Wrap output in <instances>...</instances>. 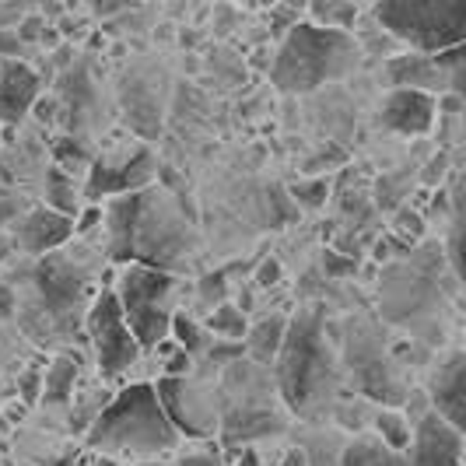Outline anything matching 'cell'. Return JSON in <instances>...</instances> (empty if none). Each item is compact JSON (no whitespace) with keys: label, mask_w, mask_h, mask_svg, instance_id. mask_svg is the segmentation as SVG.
Returning <instances> with one entry per match:
<instances>
[{"label":"cell","mask_w":466,"mask_h":466,"mask_svg":"<svg viewBox=\"0 0 466 466\" xmlns=\"http://www.w3.org/2000/svg\"><path fill=\"white\" fill-rule=\"evenodd\" d=\"M274 365L280 397L295 414L316 418L333 403V393L340 386V358L329 348L327 312L319 305L302 309L288 323Z\"/></svg>","instance_id":"6da1fadb"},{"label":"cell","mask_w":466,"mask_h":466,"mask_svg":"<svg viewBox=\"0 0 466 466\" xmlns=\"http://www.w3.org/2000/svg\"><path fill=\"white\" fill-rule=\"evenodd\" d=\"M88 445L109 460H162L179 445V431L165 414L151 382H134L106 403L88 428Z\"/></svg>","instance_id":"7a4b0ae2"},{"label":"cell","mask_w":466,"mask_h":466,"mask_svg":"<svg viewBox=\"0 0 466 466\" xmlns=\"http://www.w3.org/2000/svg\"><path fill=\"white\" fill-rule=\"evenodd\" d=\"M361 64V46L344 28L299 22L280 39L270 64V81L284 95H309L323 85L344 81Z\"/></svg>","instance_id":"3957f363"},{"label":"cell","mask_w":466,"mask_h":466,"mask_svg":"<svg viewBox=\"0 0 466 466\" xmlns=\"http://www.w3.org/2000/svg\"><path fill=\"white\" fill-rule=\"evenodd\" d=\"M113 257L134 259L144 267L172 270L193 253V235L183 218L162 197L130 193L119 197L113 208Z\"/></svg>","instance_id":"277c9868"},{"label":"cell","mask_w":466,"mask_h":466,"mask_svg":"<svg viewBox=\"0 0 466 466\" xmlns=\"http://www.w3.org/2000/svg\"><path fill=\"white\" fill-rule=\"evenodd\" d=\"M463 463V431L445 424L435 410L414 420V439L407 449H390L375 431L354 435L333 466H460Z\"/></svg>","instance_id":"5b68a950"},{"label":"cell","mask_w":466,"mask_h":466,"mask_svg":"<svg viewBox=\"0 0 466 466\" xmlns=\"http://www.w3.org/2000/svg\"><path fill=\"white\" fill-rule=\"evenodd\" d=\"M375 22L418 53L463 46L466 0H375Z\"/></svg>","instance_id":"8992f818"},{"label":"cell","mask_w":466,"mask_h":466,"mask_svg":"<svg viewBox=\"0 0 466 466\" xmlns=\"http://www.w3.org/2000/svg\"><path fill=\"white\" fill-rule=\"evenodd\" d=\"M123 309V319L130 333L137 337L140 350L155 348L158 340L168 337V319L176 312V302L183 295V280L172 270H158V267H144V263H130L119 284L113 288Z\"/></svg>","instance_id":"52a82bcc"},{"label":"cell","mask_w":466,"mask_h":466,"mask_svg":"<svg viewBox=\"0 0 466 466\" xmlns=\"http://www.w3.org/2000/svg\"><path fill=\"white\" fill-rule=\"evenodd\" d=\"M88 337H92L95 361H98V372L102 375H123L134 361L140 358L137 337L130 333L127 319H123V309L113 288H106L88 309Z\"/></svg>","instance_id":"ba28073f"},{"label":"cell","mask_w":466,"mask_h":466,"mask_svg":"<svg viewBox=\"0 0 466 466\" xmlns=\"http://www.w3.org/2000/svg\"><path fill=\"white\" fill-rule=\"evenodd\" d=\"M155 393H158L165 414H168V420L176 424L179 435L187 431V435H193V439H208V435L218 431L221 414L214 410V400H210L200 386L187 382V375H179V379L165 375L162 382L155 386Z\"/></svg>","instance_id":"9c48e42d"},{"label":"cell","mask_w":466,"mask_h":466,"mask_svg":"<svg viewBox=\"0 0 466 466\" xmlns=\"http://www.w3.org/2000/svg\"><path fill=\"white\" fill-rule=\"evenodd\" d=\"M439 116V98L418 88H390L382 95V106H379V119L403 137H424Z\"/></svg>","instance_id":"30bf717a"},{"label":"cell","mask_w":466,"mask_h":466,"mask_svg":"<svg viewBox=\"0 0 466 466\" xmlns=\"http://www.w3.org/2000/svg\"><path fill=\"white\" fill-rule=\"evenodd\" d=\"M466 354H452L449 361H442L435 375H431V382H428V397H431V410L445 420V424H452L456 431H463L466 424Z\"/></svg>","instance_id":"8fae6325"},{"label":"cell","mask_w":466,"mask_h":466,"mask_svg":"<svg viewBox=\"0 0 466 466\" xmlns=\"http://www.w3.org/2000/svg\"><path fill=\"white\" fill-rule=\"evenodd\" d=\"M151 179H155V155L147 147H137L134 155H127L119 165H113L109 158H98L88 193L92 197H98V193H137Z\"/></svg>","instance_id":"7c38bea8"},{"label":"cell","mask_w":466,"mask_h":466,"mask_svg":"<svg viewBox=\"0 0 466 466\" xmlns=\"http://www.w3.org/2000/svg\"><path fill=\"white\" fill-rule=\"evenodd\" d=\"M70 232H74V218L53 208L25 210L18 218V242L25 253H35V257H46L56 246H64Z\"/></svg>","instance_id":"4fadbf2b"},{"label":"cell","mask_w":466,"mask_h":466,"mask_svg":"<svg viewBox=\"0 0 466 466\" xmlns=\"http://www.w3.org/2000/svg\"><path fill=\"white\" fill-rule=\"evenodd\" d=\"M39 77L22 60L0 56V123H22L28 109L35 106Z\"/></svg>","instance_id":"5bb4252c"},{"label":"cell","mask_w":466,"mask_h":466,"mask_svg":"<svg viewBox=\"0 0 466 466\" xmlns=\"http://www.w3.org/2000/svg\"><path fill=\"white\" fill-rule=\"evenodd\" d=\"M284 329H288V319H284V316H267V319H259L257 327L246 329L242 348L249 350V358H253L257 365L270 369L280 350V340H284Z\"/></svg>","instance_id":"9a60e30c"},{"label":"cell","mask_w":466,"mask_h":466,"mask_svg":"<svg viewBox=\"0 0 466 466\" xmlns=\"http://www.w3.org/2000/svg\"><path fill=\"white\" fill-rule=\"evenodd\" d=\"M309 15L316 25H327V28H344L350 32L358 22V11L361 7H375V0H305Z\"/></svg>","instance_id":"2e32d148"},{"label":"cell","mask_w":466,"mask_h":466,"mask_svg":"<svg viewBox=\"0 0 466 466\" xmlns=\"http://www.w3.org/2000/svg\"><path fill=\"white\" fill-rule=\"evenodd\" d=\"M74 379H77V361L74 358H56L49 365V372L43 375V397L46 403H67L74 393Z\"/></svg>","instance_id":"e0dca14e"},{"label":"cell","mask_w":466,"mask_h":466,"mask_svg":"<svg viewBox=\"0 0 466 466\" xmlns=\"http://www.w3.org/2000/svg\"><path fill=\"white\" fill-rule=\"evenodd\" d=\"M204 329L214 333L218 340H242V337H246V329H249V319H246V312H242L238 305L221 302L218 309H210Z\"/></svg>","instance_id":"ac0fdd59"},{"label":"cell","mask_w":466,"mask_h":466,"mask_svg":"<svg viewBox=\"0 0 466 466\" xmlns=\"http://www.w3.org/2000/svg\"><path fill=\"white\" fill-rule=\"evenodd\" d=\"M372 431L390 445V449H407L414 439V420L400 410H379L372 420Z\"/></svg>","instance_id":"d6986e66"},{"label":"cell","mask_w":466,"mask_h":466,"mask_svg":"<svg viewBox=\"0 0 466 466\" xmlns=\"http://www.w3.org/2000/svg\"><path fill=\"white\" fill-rule=\"evenodd\" d=\"M46 208L60 210L74 218L77 214V189H74V176H67L64 168H49L46 172Z\"/></svg>","instance_id":"ffe728a7"},{"label":"cell","mask_w":466,"mask_h":466,"mask_svg":"<svg viewBox=\"0 0 466 466\" xmlns=\"http://www.w3.org/2000/svg\"><path fill=\"white\" fill-rule=\"evenodd\" d=\"M168 333H172V337H176V344H179L183 350H189V354L200 348V340H204V327H197V319L187 316L183 309H176V312H172V319H168Z\"/></svg>","instance_id":"44dd1931"},{"label":"cell","mask_w":466,"mask_h":466,"mask_svg":"<svg viewBox=\"0 0 466 466\" xmlns=\"http://www.w3.org/2000/svg\"><path fill=\"white\" fill-rule=\"evenodd\" d=\"M291 193H295V200H302L305 208H319L323 200H327V179H312V183H295L291 187Z\"/></svg>","instance_id":"7402d4cb"},{"label":"cell","mask_w":466,"mask_h":466,"mask_svg":"<svg viewBox=\"0 0 466 466\" xmlns=\"http://www.w3.org/2000/svg\"><path fill=\"white\" fill-rule=\"evenodd\" d=\"M18 390H22L25 403H39V397H43V372L39 369H28L18 379Z\"/></svg>","instance_id":"603a6c76"},{"label":"cell","mask_w":466,"mask_h":466,"mask_svg":"<svg viewBox=\"0 0 466 466\" xmlns=\"http://www.w3.org/2000/svg\"><path fill=\"white\" fill-rule=\"evenodd\" d=\"M189 372V350L183 348H172V354H165V375L179 379V375Z\"/></svg>","instance_id":"cb8c5ba5"},{"label":"cell","mask_w":466,"mask_h":466,"mask_svg":"<svg viewBox=\"0 0 466 466\" xmlns=\"http://www.w3.org/2000/svg\"><path fill=\"white\" fill-rule=\"evenodd\" d=\"M18 53H22V39H18V32L0 28V56H4V60H18Z\"/></svg>","instance_id":"d4e9b609"},{"label":"cell","mask_w":466,"mask_h":466,"mask_svg":"<svg viewBox=\"0 0 466 466\" xmlns=\"http://www.w3.org/2000/svg\"><path fill=\"white\" fill-rule=\"evenodd\" d=\"M15 309H18V299H15V288L0 280V319H11V316H15Z\"/></svg>","instance_id":"484cf974"},{"label":"cell","mask_w":466,"mask_h":466,"mask_svg":"<svg viewBox=\"0 0 466 466\" xmlns=\"http://www.w3.org/2000/svg\"><path fill=\"white\" fill-rule=\"evenodd\" d=\"M18 214H22V204H18L15 197H4V193H0V228L11 225V221H18Z\"/></svg>","instance_id":"4316f807"},{"label":"cell","mask_w":466,"mask_h":466,"mask_svg":"<svg viewBox=\"0 0 466 466\" xmlns=\"http://www.w3.org/2000/svg\"><path fill=\"white\" fill-rule=\"evenodd\" d=\"M323 263L329 267V274H333V278H344V274H350V270H354V259H340L337 253H327V257H323Z\"/></svg>","instance_id":"83f0119b"},{"label":"cell","mask_w":466,"mask_h":466,"mask_svg":"<svg viewBox=\"0 0 466 466\" xmlns=\"http://www.w3.org/2000/svg\"><path fill=\"white\" fill-rule=\"evenodd\" d=\"M179 466H218V456L214 452H193V456H183Z\"/></svg>","instance_id":"f1b7e54d"},{"label":"cell","mask_w":466,"mask_h":466,"mask_svg":"<svg viewBox=\"0 0 466 466\" xmlns=\"http://www.w3.org/2000/svg\"><path fill=\"white\" fill-rule=\"evenodd\" d=\"M280 278V263L278 259H267L263 267H259V284H274Z\"/></svg>","instance_id":"f546056e"},{"label":"cell","mask_w":466,"mask_h":466,"mask_svg":"<svg viewBox=\"0 0 466 466\" xmlns=\"http://www.w3.org/2000/svg\"><path fill=\"white\" fill-rule=\"evenodd\" d=\"M98 221H102V210H98V208H88L81 221H74V232H85V228H92V225H98Z\"/></svg>","instance_id":"4dcf8cb0"},{"label":"cell","mask_w":466,"mask_h":466,"mask_svg":"<svg viewBox=\"0 0 466 466\" xmlns=\"http://www.w3.org/2000/svg\"><path fill=\"white\" fill-rule=\"evenodd\" d=\"M280 466H309V460H305V449H291V452L280 460Z\"/></svg>","instance_id":"1f68e13d"},{"label":"cell","mask_w":466,"mask_h":466,"mask_svg":"<svg viewBox=\"0 0 466 466\" xmlns=\"http://www.w3.org/2000/svg\"><path fill=\"white\" fill-rule=\"evenodd\" d=\"M39 32V18H32V22H25V28L18 32V39H32Z\"/></svg>","instance_id":"d6a6232c"},{"label":"cell","mask_w":466,"mask_h":466,"mask_svg":"<svg viewBox=\"0 0 466 466\" xmlns=\"http://www.w3.org/2000/svg\"><path fill=\"white\" fill-rule=\"evenodd\" d=\"M92 466H123L119 460H109V456H102V460H95Z\"/></svg>","instance_id":"836d02e7"},{"label":"cell","mask_w":466,"mask_h":466,"mask_svg":"<svg viewBox=\"0 0 466 466\" xmlns=\"http://www.w3.org/2000/svg\"><path fill=\"white\" fill-rule=\"evenodd\" d=\"M134 466H172V463H165V460H140V463Z\"/></svg>","instance_id":"e575fe53"},{"label":"cell","mask_w":466,"mask_h":466,"mask_svg":"<svg viewBox=\"0 0 466 466\" xmlns=\"http://www.w3.org/2000/svg\"><path fill=\"white\" fill-rule=\"evenodd\" d=\"M242 4H249V7H257V4H259V0H242Z\"/></svg>","instance_id":"d590c367"}]
</instances>
